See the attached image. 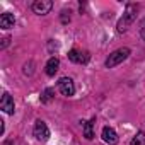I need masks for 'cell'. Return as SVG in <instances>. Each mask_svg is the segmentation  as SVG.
Instances as JSON below:
<instances>
[{"label": "cell", "instance_id": "obj_12", "mask_svg": "<svg viewBox=\"0 0 145 145\" xmlns=\"http://www.w3.org/2000/svg\"><path fill=\"white\" fill-rule=\"evenodd\" d=\"M131 145H145V131H138L131 138Z\"/></svg>", "mask_w": 145, "mask_h": 145}, {"label": "cell", "instance_id": "obj_14", "mask_svg": "<svg viewBox=\"0 0 145 145\" xmlns=\"http://www.w3.org/2000/svg\"><path fill=\"white\" fill-rule=\"evenodd\" d=\"M140 36H142V38L145 39V21H143V22L140 24Z\"/></svg>", "mask_w": 145, "mask_h": 145}, {"label": "cell", "instance_id": "obj_9", "mask_svg": "<svg viewBox=\"0 0 145 145\" xmlns=\"http://www.w3.org/2000/svg\"><path fill=\"white\" fill-rule=\"evenodd\" d=\"M14 24H16L14 14L5 12V14L0 16V27H2V29H10V27H14Z\"/></svg>", "mask_w": 145, "mask_h": 145}, {"label": "cell", "instance_id": "obj_8", "mask_svg": "<svg viewBox=\"0 0 145 145\" xmlns=\"http://www.w3.org/2000/svg\"><path fill=\"white\" fill-rule=\"evenodd\" d=\"M103 140L108 145H116L118 143V135H116V131L111 126H104L103 128Z\"/></svg>", "mask_w": 145, "mask_h": 145}, {"label": "cell", "instance_id": "obj_3", "mask_svg": "<svg viewBox=\"0 0 145 145\" xmlns=\"http://www.w3.org/2000/svg\"><path fill=\"white\" fill-rule=\"evenodd\" d=\"M58 91H60L63 96H67V97L74 96V94H75V86H74V80H72L70 77H61V79L58 80Z\"/></svg>", "mask_w": 145, "mask_h": 145}, {"label": "cell", "instance_id": "obj_10", "mask_svg": "<svg viewBox=\"0 0 145 145\" xmlns=\"http://www.w3.org/2000/svg\"><path fill=\"white\" fill-rule=\"evenodd\" d=\"M58 67H60V60H58L56 56H51V58L48 60V63H46V68H44L46 75H48V77H53L56 72H58Z\"/></svg>", "mask_w": 145, "mask_h": 145}, {"label": "cell", "instance_id": "obj_1", "mask_svg": "<svg viewBox=\"0 0 145 145\" xmlns=\"http://www.w3.org/2000/svg\"><path fill=\"white\" fill-rule=\"evenodd\" d=\"M137 10H138V5H135V4L126 5V10H125L123 17L118 21V33H125L128 29V26L137 19Z\"/></svg>", "mask_w": 145, "mask_h": 145}, {"label": "cell", "instance_id": "obj_5", "mask_svg": "<svg viewBox=\"0 0 145 145\" xmlns=\"http://www.w3.org/2000/svg\"><path fill=\"white\" fill-rule=\"evenodd\" d=\"M0 109L7 114H14L16 111V106H14V99L10 97L9 92H4L2 94V99H0Z\"/></svg>", "mask_w": 145, "mask_h": 145}, {"label": "cell", "instance_id": "obj_6", "mask_svg": "<svg viewBox=\"0 0 145 145\" xmlns=\"http://www.w3.org/2000/svg\"><path fill=\"white\" fill-rule=\"evenodd\" d=\"M53 7V2H50V0H36V2L33 4V10L39 16H44L51 10Z\"/></svg>", "mask_w": 145, "mask_h": 145}, {"label": "cell", "instance_id": "obj_15", "mask_svg": "<svg viewBox=\"0 0 145 145\" xmlns=\"http://www.w3.org/2000/svg\"><path fill=\"white\" fill-rule=\"evenodd\" d=\"M4 145H14V143H12V142H5Z\"/></svg>", "mask_w": 145, "mask_h": 145}, {"label": "cell", "instance_id": "obj_13", "mask_svg": "<svg viewBox=\"0 0 145 145\" xmlns=\"http://www.w3.org/2000/svg\"><path fill=\"white\" fill-rule=\"evenodd\" d=\"M53 89H46L44 92H43V97H41V103H50L51 99H53Z\"/></svg>", "mask_w": 145, "mask_h": 145}, {"label": "cell", "instance_id": "obj_11", "mask_svg": "<svg viewBox=\"0 0 145 145\" xmlns=\"http://www.w3.org/2000/svg\"><path fill=\"white\" fill-rule=\"evenodd\" d=\"M94 125H96V118H92V120H89V121L84 123V137L87 140L94 138Z\"/></svg>", "mask_w": 145, "mask_h": 145}, {"label": "cell", "instance_id": "obj_4", "mask_svg": "<svg viewBox=\"0 0 145 145\" xmlns=\"http://www.w3.org/2000/svg\"><path fill=\"white\" fill-rule=\"evenodd\" d=\"M33 133H34V137H36L38 140H41V142H44V140H48V138H50V130H48L46 123H44V121H41V120H39V121H36Z\"/></svg>", "mask_w": 145, "mask_h": 145}, {"label": "cell", "instance_id": "obj_7", "mask_svg": "<svg viewBox=\"0 0 145 145\" xmlns=\"http://www.w3.org/2000/svg\"><path fill=\"white\" fill-rule=\"evenodd\" d=\"M68 60L74 63H87L89 61V53L87 51H79V50H70L68 53Z\"/></svg>", "mask_w": 145, "mask_h": 145}, {"label": "cell", "instance_id": "obj_2", "mask_svg": "<svg viewBox=\"0 0 145 145\" xmlns=\"http://www.w3.org/2000/svg\"><path fill=\"white\" fill-rule=\"evenodd\" d=\"M128 56H130V50H128V48H120V50L113 51V53L108 56V60H106V67H108V68H114L116 65L123 63Z\"/></svg>", "mask_w": 145, "mask_h": 145}]
</instances>
